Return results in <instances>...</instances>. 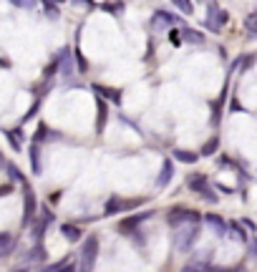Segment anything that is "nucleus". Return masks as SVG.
<instances>
[{"mask_svg": "<svg viewBox=\"0 0 257 272\" xmlns=\"http://www.w3.org/2000/svg\"><path fill=\"white\" fill-rule=\"evenodd\" d=\"M5 139L10 141V146L18 151L20 149V144H23V139H20V129H13V131H5Z\"/></svg>", "mask_w": 257, "mask_h": 272, "instance_id": "obj_13", "label": "nucleus"}, {"mask_svg": "<svg viewBox=\"0 0 257 272\" xmlns=\"http://www.w3.org/2000/svg\"><path fill=\"white\" fill-rule=\"evenodd\" d=\"M169 222L176 227H187V224H199V214L192 209H171L169 212Z\"/></svg>", "mask_w": 257, "mask_h": 272, "instance_id": "obj_2", "label": "nucleus"}, {"mask_svg": "<svg viewBox=\"0 0 257 272\" xmlns=\"http://www.w3.org/2000/svg\"><path fill=\"white\" fill-rule=\"evenodd\" d=\"M30 164H33V174H41V149H38V144H33L30 146Z\"/></svg>", "mask_w": 257, "mask_h": 272, "instance_id": "obj_7", "label": "nucleus"}, {"mask_svg": "<svg viewBox=\"0 0 257 272\" xmlns=\"http://www.w3.org/2000/svg\"><path fill=\"white\" fill-rule=\"evenodd\" d=\"M13 5H15V8H23V10H30V8H35L33 3H23V0H15Z\"/></svg>", "mask_w": 257, "mask_h": 272, "instance_id": "obj_27", "label": "nucleus"}, {"mask_svg": "<svg viewBox=\"0 0 257 272\" xmlns=\"http://www.w3.org/2000/svg\"><path fill=\"white\" fill-rule=\"evenodd\" d=\"M5 172H8V177H10V179H15V181H20L23 186L28 184V181H25V177L20 174V169H18L15 164H10V162H5Z\"/></svg>", "mask_w": 257, "mask_h": 272, "instance_id": "obj_10", "label": "nucleus"}, {"mask_svg": "<svg viewBox=\"0 0 257 272\" xmlns=\"http://www.w3.org/2000/svg\"><path fill=\"white\" fill-rule=\"evenodd\" d=\"M245 28H247V33H250L252 38H257V15H250V18L245 20Z\"/></svg>", "mask_w": 257, "mask_h": 272, "instance_id": "obj_19", "label": "nucleus"}, {"mask_svg": "<svg viewBox=\"0 0 257 272\" xmlns=\"http://www.w3.org/2000/svg\"><path fill=\"white\" fill-rule=\"evenodd\" d=\"M171 43H174V46H179V43H181V35H176V33H171Z\"/></svg>", "mask_w": 257, "mask_h": 272, "instance_id": "obj_29", "label": "nucleus"}, {"mask_svg": "<svg viewBox=\"0 0 257 272\" xmlns=\"http://www.w3.org/2000/svg\"><path fill=\"white\" fill-rule=\"evenodd\" d=\"M10 250V235H5V232H0V255H5Z\"/></svg>", "mask_w": 257, "mask_h": 272, "instance_id": "obj_20", "label": "nucleus"}, {"mask_svg": "<svg viewBox=\"0 0 257 272\" xmlns=\"http://www.w3.org/2000/svg\"><path fill=\"white\" fill-rule=\"evenodd\" d=\"M171 174H174V169H171V162H164V167H162V174H159L157 184H159V186H167V184H169V179H171Z\"/></svg>", "mask_w": 257, "mask_h": 272, "instance_id": "obj_8", "label": "nucleus"}, {"mask_svg": "<svg viewBox=\"0 0 257 272\" xmlns=\"http://www.w3.org/2000/svg\"><path fill=\"white\" fill-rule=\"evenodd\" d=\"M25 189V202H23V207H25V217H23V222L28 224V222H33V217H35V194H33V189L25 184L23 186Z\"/></svg>", "mask_w": 257, "mask_h": 272, "instance_id": "obj_5", "label": "nucleus"}, {"mask_svg": "<svg viewBox=\"0 0 257 272\" xmlns=\"http://www.w3.org/2000/svg\"><path fill=\"white\" fill-rule=\"evenodd\" d=\"M204 222H207V224L217 232V235H225V232H227L225 219H222V217H217V214H207V217H204Z\"/></svg>", "mask_w": 257, "mask_h": 272, "instance_id": "obj_6", "label": "nucleus"}, {"mask_svg": "<svg viewBox=\"0 0 257 272\" xmlns=\"http://www.w3.org/2000/svg\"><path fill=\"white\" fill-rule=\"evenodd\" d=\"M103 124H106V103L98 98V131L103 129Z\"/></svg>", "mask_w": 257, "mask_h": 272, "instance_id": "obj_22", "label": "nucleus"}, {"mask_svg": "<svg viewBox=\"0 0 257 272\" xmlns=\"http://www.w3.org/2000/svg\"><path fill=\"white\" fill-rule=\"evenodd\" d=\"M189 189L199 191L207 202H217V197L209 191V186H207V179H204V177H189Z\"/></svg>", "mask_w": 257, "mask_h": 272, "instance_id": "obj_4", "label": "nucleus"}, {"mask_svg": "<svg viewBox=\"0 0 257 272\" xmlns=\"http://www.w3.org/2000/svg\"><path fill=\"white\" fill-rule=\"evenodd\" d=\"M93 91H96V93H103V96H108V98H111V101H116V103L121 101V93H119V91H114V89H103V86H93Z\"/></svg>", "mask_w": 257, "mask_h": 272, "instance_id": "obj_14", "label": "nucleus"}, {"mask_svg": "<svg viewBox=\"0 0 257 272\" xmlns=\"http://www.w3.org/2000/svg\"><path fill=\"white\" fill-rule=\"evenodd\" d=\"M43 257H46V250H43L41 245H35V247H33V250H30V252L25 255V260H28V262H35V260H43Z\"/></svg>", "mask_w": 257, "mask_h": 272, "instance_id": "obj_17", "label": "nucleus"}, {"mask_svg": "<svg viewBox=\"0 0 257 272\" xmlns=\"http://www.w3.org/2000/svg\"><path fill=\"white\" fill-rule=\"evenodd\" d=\"M217 149H219V139L214 136V139H209V141L202 146V157H212V154H214Z\"/></svg>", "mask_w": 257, "mask_h": 272, "instance_id": "obj_15", "label": "nucleus"}, {"mask_svg": "<svg viewBox=\"0 0 257 272\" xmlns=\"http://www.w3.org/2000/svg\"><path fill=\"white\" fill-rule=\"evenodd\" d=\"M174 157H176L179 162H184V164H194V162L199 159V157H197V154H189V151H179V149L174 151Z\"/></svg>", "mask_w": 257, "mask_h": 272, "instance_id": "obj_16", "label": "nucleus"}, {"mask_svg": "<svg viewBox=\"0 0 257 272\" xmlns=\"http://www.w3.org/2000/svg\"><path fill=\"white\" fill-rule=\"evenodd\" d=\"M96 257H98V240L91 235V237H86V242H84V250H81V267H79V272H91L93 265H96Z\"/></svg>", "mask_w": 257, "mask_h": 272, "instance_id": "obj_1", "label": "nucleus"}, {"mask_svg": "<svg viewBox=\"0 0 257 272\" xmlns=\"http://www.w3.org/2000/svg\"><path fill=\"white\" fill-rule=\"evenodd\" d=\"M176 8H179L181 13H192V10H194L192 3H187V0H176Z\"/></svg>", "mask_w": 257, "mask_h": 272, "instance_id": "obj_24", "label": "nucleus"}, {"mask_svg": "<svg viewBox=\"0 0 257 272\" xmlns=\"http://www.w3.org/2000/svg\"><path fill=\"white\" fill-rule=\"evenodd\" d=\"M197 232H199V227H197V224L179 227V232H176V247H179V250H189V247H192V242L197 240Z\"/></svg>", "mask_w": 257, "mask_h": 272, "instance_id": "obj_3", "label": "nucleus"}, {"mask_svg": "<svg viewBox=\"0 0 257 272\" xmlns=\"http://www.w3.org/2000/svg\"><path fill=\"white\" fill-rule=\"evenodd\" d=\"M43 272H73V267L66 265V262H61V265H51V267H46Z\"/></svg>", "mask_w": 257, "mask_h": 272, "instance_id": "obj_21", "label": "nucleus"}, {"mask_svg": "<svg viewBox=\"0 0 257 272\" xmlns=\"http://www.w3.org/2000/svg\"><path fill=\"white\" fill-rule=\"evenodd\" d=\"M181 41H189V43H204V35L197 33V30L184 28V30H181Z\"/></svg>", "mask_w": 257, "mask_h": 272, "instance_id": "obj_9", "label": "nucleus"}, {"mask_svg": "<svg viewBox=\"0 0 257 272\" xmlns=\"http://www.w3.org/2000/svg\"><path fill=\"white\" fill-rule=\"evenodd\" d=\"M38 106H41V103H38V101H35V103L30 106V111L25 113V119H23V121H28V119H33V116H35V111H38Z\"/></svg>", "mask_w": 257, "mask_h": 272, "instance_id": "obj_26", "label": "nucleus"}, {"mask_svg": "<svg viewBox=\"0 0 257 272\" xmlns=\"http://www.w3.org/2000/svg\"><path fill=\"white\" fill-rule=\"evenodd\" d=\"M43 8H46V15H51V18H58V8H56L53 3H46Z\"/></svg>", "mask_w": 257, "mask_h": 272, "instance_id": "obj_25", "label": "nucleus"}, {"mask_svg": "<svg viewBox=\"0 0 257 272\" xmlns=\"http://www.w3.org/2000/svg\"><path fill=\"white\" fill-rule=\"evenodd\" d=\"M146 217H149V214H139V217H129V219H124V222H121V229H124V232H129V229H131L134 224H139V222H141V219H146Z\"/></svg>", "mask_w": 257, "mask_h": 272, "instance_id": "obj_18", "label": "nucleus"}, {"mask_svg": "<svg viewBox=\"0 0 257 272\" xmlns=\"http://www.w3.org/2000/svg\"><path fill=\"white\" fill-rule=\"evenodd\" d=\"M61 232L66 235V240H71V242H76V240L81 237V229H79V227H73V224H63Z\"/></svg>", "mask_w": 257, "mask_h": 272, "instance_id": "obj_11", "label": "nucleus"}, {"mask_svg": "<svg viewBox=\"0 0 257 272\" xmlns=\"http://www.w3.org/2000/svg\"><path fill=\"white\" fill-rule=\"evenodd\" d=\"M124 207H126V202H121L119 197H111V199H108V204H106V214H116Z\"/></svg>", "mask_w": 257, "mask_h": 272, "instance_id": "obj_12", "label": "nucleus"}, {"mask_svg": "<svg viewBox=\"0 0 257 272\" xmlns=\"http://www.w3.org/2000/svg\"><path fill=\"white\" fill-rule=\"evenodd\" d=\"M15 272H28V270H25V267H20V270H15Z\"/></svg>", "mask_w": 257, "mask_h": 272, "instance_id": "obj_30", "label": "nucleus"}, {"mask_svg": "<svg viewBox=\"0 0 257 272\" xmlns=\"http://www.w3.org/2000/svg\"><path fill=\"white\" fill-rule=\"evenodd\" d=\"M255 15H257V13H255Z\"/></svg>", "mask_w": 257, "mask_h": 272, "instance_id": "obj_32", "label": "nucleus"}, {"mask_svg": "<svg viewBox=\"0 0 257 272\" xmlns=\"http://www.w3.org/2000/svg\"><path fill=\"white\" fill-rule=\"evenodd\" d=\"M230 229H232V240H237V242H245V240H247V237H245V229H242V227L232 224Z\"/></svg>", "mask_w": 257, "mask_h": 272, "instance_id": "obj_23", "label": "nucleus"}, {"mask_svg": "<svg viewBox=\"0 0 257 272\" xmlns=\"http://www.w3.org/2000/svg\"><path fill=\"white\" fill-rule=\"evenodd\" d=\"M13 191V186L10 184H3V186H0V197H5V194H10Z\"/></svg>", "mask_w": 257, "mask_h": 272, "instance_id": "obj_28", "label": "nucleus"}, {"mask_svg": "<svg viewBox=\"0 0 257 272\" xmlns=\"http://www.w3.org/2000/svg\"><path fill=\"white\" fill-rule=\"evenodd\" d=\"M232 272H245V270H242V267H240V270H232Z\"/></svg>", "mask_w": 257, "mask_h": 272, "instance_id": "obj_31", "label": "nucleus"}]
</instances>
